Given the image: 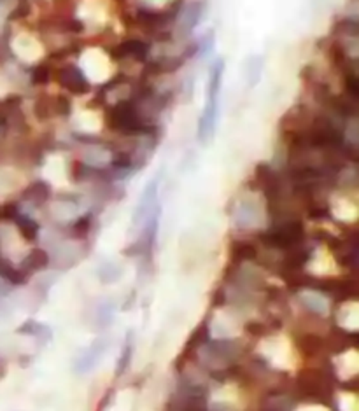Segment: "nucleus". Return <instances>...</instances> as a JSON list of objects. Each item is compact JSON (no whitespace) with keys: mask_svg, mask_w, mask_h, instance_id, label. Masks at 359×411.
Returning a JSON list of instances; mask_svg holds the SVG:
<instances>
[{"mask_svg":"<svg viewBox=\"0 0 359 411\" xmlns=\"http://www.w3.org/2000/svg\"><path fill=\"white\" fill-rule=\"evenodd\" d=\"M258 256V250L249 242H233L232 243V259L235 261H252Z\"/></svg>","mask_w":359,"mask_h":411,"instance_id":"nucleus-19","label":"nucleus"},{"mask_svg":"<svg viewBox=\"0 0 359 411\" xmlns=\"http://www.w3.org/2000/svg\"><path fill=\"white\" fill-rule=\"evenodd\" d=\"M109 54H111L114 62L133 60V62L146 63L147 58H149V44L137 37L124 38V41L118 43L116 46H112Z\"/></svg>","mask_w":359,"mask_h":411,"instance_id":"nucleus-5","label":"nucleus"},{"mask_svg":"<svg viewBox=\"0 0 359 411\" xmlns=\"http://www.w3.org/2000/svg\"><path fill=\"white\" fill-rule=\"evenodd\" d=\"M56 82L60 85V88H63L65 91H69L70 95L81 96L88 95L91 91V85H89L88 77L83 72V69L76 63H65L56 70L54 76Z\"/></svg>","mask_w":359,"mask_h":411,"instance_id":"nucleus-4","label":"nucleus"},{"mask_svg":"<svg viewBox=\"0 0 359 411\" xmlns=\"http://www.w3.org/2000/svg\"><path fill=\"white\" fill-rule=\"evenodd\" d=\"M18 215V205L16 203H6L4 207H0V219L2 221H14Z\"/></svg>","mask_w":359,"mask_h":411,"instance_id":"nucleus-30","label":"nucleus"},{"mask_svg":"<svg viewBox=\"0 0 359 411\" xmlns=\"http://www.w3.org/2000/svg\"><path fill=\"white\" fill-rule=\"evenodd\" d=\"M182 411H209L207 408V394L204 392V388L197 387L195 392L186 397L182 403Z\"/></svg>","mask_w":359,"mask_h":411,"instance_id":"nucleus-15","label":"nucleus"},{"mask_svg":"<svg viewBox=\"0 0 359 411\" xmlns=\"http://www.w3.org/2000/svg\"><path fill=\"white\" fill-rule=\"evenodd\" d=\"M21 197H23L25 201H30L34 205H43L51 198V186L46 181H34L23 189Z\"/></svg>","mask_w":359,"mask_h":411,"instance_id":"nucleus-10","label":"nucleus"},{"mask_svg":"<svg viewBox=\"0 0 359 411\" xmlns=\"http://www.w3.org/2000/svg\"><path fill=\"white\" fill-rule=\"evenodd\" d=\"M310 259V250H293V252H287V256L284 258V266H286L290 271H296V269L303 268V266L309 263Z\"/></svg>","mask_w":359,"mask_h":411,"instance_id":"nucleus-21","label":"nucleus"},{"mask_svg":"<svg viewBox=\"0 0 359 411\" xmlns=\"http://www.w3.org/2000/svg\"><path fill=\"white\" fill-rule=\"evenodd\" d=\"M107 346H109L107 338L95 340V342L88 346V350H85V352L76 359V362H74V371L81 375L91 371V369L100 362V359L104 357Z\"/></svg>","mask_w":359,"mask_h":411,"instance_id":"nucleus-7","label":"nucleus"},{"mask_svg":"<svg viewBox=\"0 0 359 411\" xmlns=\"http://www.w3.org/2000/svg\"><path fill=\"white\" fill-rule=\"evenodd\" d=\"M263 69H265V58L259 54H252L243 62V79L251 88H254L261 81Z\"/></svg>","mask_w":359,"mask_h":411,"instance_id":"nucleus-11","label":"nucleus"},{"mask_svg":"<svg viewBox=\"0 0 359 411\" xmlns=\"http://www.w3.org/2000/svg\"><path fill=\"white\" fill-rule=\"evenodd\" d=\"M342 85H344V91L349 98L358 102L359 100V77L356 70L342 74Z\"/></svg>","mask_w":359,"mask_h":411,"instance_id":"nucleus-24","label":"nucleus"},{"mask_svg":"<svg viewBox=\"0 0 359 411\" xmlns=\"http://www.w3.org/2000/svg\"><path fill=\"white\" fill-rule=\"evenodd\" d=\"M205 12L204 0H191V2H184L179 12L177 19L179 21V35L182 38L190 37L191 32L197 28V25L202 21V16Z\"/></svg>","mask_w":359,"mask_h":411,"instance_id":"nucleus-6","label":"nucleus"},{"mask_svg":"<svg viewBox=\"0 0 359 411\" xmlns=\"http://www.w3.org/2000/svg\"><path fill=\"white\" fill-rule=\"evenodd\" d=\"M18 333H25V335H32V336H39L41 333H46V335H51L50 327L44 326V324H39V322H34V320H28L25 326H21L20 329H18Z\"/></svg>","mask_w":359,"mask_h":411,"instance_id":"nucleus-28","label":"nucleus"},{"mask_svg":"<svg viewBox=\"0 0 359 411\" xmlns=\"http://www.w3.org/2000/svg\"><path fill=\"white\" fill-rule=\"evenodd\" d=\"M298 385L307 396L316 397L319 401H325L329 396V387L326 384L325 375L319 371H305L298 378Z\"/></svg>","mask_w":359,"mask_h":411,"instance_id":"nucleus-9","label":"nucleus"},{"mask_svg":"<svg viewBox=\"0 0 359 411\" xmlns=\"http://www.w3.org/2000/svg\"><path fill=\"white\" fill-rule=\"evenodd\" d=\"M47 265H50V254L44 249L30 250V254L21 263V266H25L28 271H43L47 268Z\"/></svg>","mask_w":359,"mask_h":411,"instance_id":"nucleus-12","label":"nucleus"},{"mask_svg":"<svg viewBox=\"0 0 359 411\" xmlns=\"http://www.w3.org/2000/svg\"><path fill=\"white\" fill-rule=\"evenodd\" d=\"M53 109L54 114L62 115V118H69L70 112H72V100L65 95H56L53 100Z\"/></svg>","mask_w":359,"mask_h":411,"instance_id":"nucleus-25","label":"nucleus"},{"mask_svg":"<svg viewBox=\"0 0 359 411\" xmlns=\"http://www.w3.org/2000/svg\"><path fill=\"white\" fill-rule=\"evenodd\" d=\"M14 223L16 226H18V230H20L21 236H23L27 242H34V240H37V236H39V223L37 221H34L32 217H28V215H16L14 217Z\"/></svg>","mask_w":359,"mask_h":411,"instance_id":"nucleus-13","label":"nucleus"},{"mask_svg":"<svg viewBox=\"0 0 359 411\" xmlns=\"http://www.w3.org/2000/svg\"><path fill=\"white\" fill-rule=\"evenodd\" d=\"M32 12V5H30V0H18V4H16V8L12 9V12L9 14V19L11 21H18V19H23L27 18L28 14Z\"/></svg>","mask_w":359,"mask_h":411,"instance_id":"nucleus-27","label":"nucleus"},{"mask_svg":"<svg viewBox=\"0 0 359 411\" xmlns=\"http://www.w3.org/2000/svg\"><path fill=\"white\" fill-rule=\"evenodd\" d=\"M223 58H217L210 65L209 70V85H207V104L204 105L200 120H198V140L202 144H209L214 139L217 124V112H219V93L224 77Z\"/></svg>","mask_w":359,"mask_h":411,"instance_id":"nucleus-1","label":"nucleus"},{"mask_svg":"<svg viewBox=\"0 0 359 411\" xmlns=\"http://www.w3.org/2000/svg\"><path fill=\"white\" fill-rule=\"evenodd\" d=\"M214 32L209 30L207 34H204L200 37V41L197 43V47H198V53L200 56H207V54H210V51L214 49Z\"/></svg>","mask_w":359,"mask_h":411,"instance_id":"nucleus-26","label":"nucleus"},{"mask_svg":"<svg viewBox=\"0 0 359 411\" xmlns=\"http://www.w3.org/2000/svg\"><path fill=\"white\" fill-rule=\"evenodd\" d=\"M91 221H89V215H85V217H81V219H78L76 223H74V233L78 234V236H85L86 233L89 231V227H91Z\"/></svg>","mask_w":359,"mask_h":411,"instance_id":"nucleus-29","label":"nucleus"},{"mask_svg":"<svg viewBox=\"0 0 359 411\" xmlns=\"http://www.w3.org/2000/svg\"><path fill=\"white\" fill-rule=\"evenodd\" d=\"M53 100L54 96L51 95H46V93H41L37 98H35L34 102V114L35 118L39 121H47L51 118V115L54 114V109H53Z\"/></svg>","mask_w":359,"mask_h":411,"instance_id":"nucleus-14","label":"nucleus"},{"mask_svg":"<svg viewBox=\"0 0 359 411\" xmlns=\"http://www.w3.org/2000/svg\"><path fill=\"white\" fill-rule=\"evenodd\" d=\"M235 342H226V340H221V342H214L210 345L209 354L214 355L216 359L223 361V359H230L235 355Z\"/></svg>","mask_w":359,"mask_h":411,"instance_id":"nucleus-23","label":"nucleus"},{"mask_svg":"<svg viewBox=\"0 0 359 411\" xmlns=\"http://www.w3.org/2000/svg\"><path fill=\"white\" fill-rule=\"evenodd\" d=\"M105 124L111 131L128 135V137H131V135H149L153 131V128L144 121L139 111V104L131 98L111 105L105 111Z\"/></svg>","mask_w":359,"mask_h":411,"instance_id":"nucleus-2","label":"nucleus"},{"mask_svg":"<svg viewBox=\"0 0 359 411\" xmlns=\"http://www.w3.org/2000/svg\"><path fill=\"white\" fill-rule=\"evenodd\" d=\"M305 238V227L300 221H287V223L281 224L277 227H272L270 231L263 234V243H267L268 247H275V249H294L300 245Z\"/></svg>","mask_w":359,"mask_h":411,"instance_id":"nucleus-3","label":"nucleus"},{"mask_svg":"<svg viewBox=\"0 0 359 411\" xmlns=\"http://www.w3.org/2000/svg\"><path fill=\"white\" fill-rule=\"evenodd\" d=\"M246 331H248V333H251L252 336H259L263 333V326L259 322L246 324Z\"/></svg>","mask_w":359,"mask_h":411,"instance_id":"nucleus-31","label":"nucleus"},{"mask_svg":"<svg viewBox=\"0 0 359 411\" xmlns=\"http://www.w3.org/2000/svg\"><path fill=\"white\" fill-rule=\"evenodd\" d=\"M298 348L301 350V354L305 355H316L317 352H320V348H323V340H320V336L317 335H301L300 338H298L296 342Z\"/></svg>","mask_w":359,"mask_h":411,"instance_id":"nucleus-18","label":"nucleus"},{"mask_svg":"<svg viewBox=\"0 0 359 411\" xmlns=\"http://www.w3.org/2000/svg\"><path fill=\"white\" fill-rule=\"evenodd\" d=\"M209 335H210L209 322H202L200 326L193 331V335H191V338L188 340V343H186V352H195V350L200 348L202 345H205L207 340H209Z\"/></svg>","mask_w":359,"mask_h":411,"instance_id":"nucleus-17","label":"nucleus"},{"mask_svg":"<svg viewBox=\"0 0 359 411\" xmlns=\"http://www.w3.org/2000/svg\"><path fill=\"white\" fill-rule=\"evenodd\" d=\"M156 195H158V179H153L149 184H146L142 195L139 198L135 212L131 215V224L135 227H139L144 221L147 219V215L151 214V210L156 207Z\"/></svg>","mask_w":359,"mask_h":411,"instance_id":"nucleus-8","label":"nucleus"},{"mask_svg":"<svg viewBox=\"0 0 359 411\" xmlns=\"http://www.w3.org/2000/svg\"><path fill=\"white\" fill-rule=\"evenodd\" d=\"M131 355H133V338H131V331H130V333H128V336H127V342H124L123 350H121L120 359H118L116 377H121V375L127 373V369L130 368Z\"/></svg>","mask_w":359,"mask_h":411,"instance_id":"nucleus-20","label":"nucleus"},{"mask_svg":"<svg viewBox=\"0 0 359 411\" xmlns=\"http://www.w3.org/2000/svg\"><path fill=\"white\" fill-rule=\"evenodd\" d=\"M333 34L342 35V37H358L359 35V23L354 18H344L336 21L333 27Z\"/></svg>","mask_w":359,"mask_h":411,"instance_id":"nucleus-22","label":"nucleus"},{"mask_svg":"<svg viewBox=\"0 0 359 411\" xmlns=\"http://www.w3.org/2000/svg\"><path fill=\"white\" fill-rule=\"evenodd\" d=\"M114 2H118V4H124L127 0H114Z\"/></svg>","mask_w":359,"mask_h":411,"instance_id":"nucleus-32","label":"nucleus"},{"mask_svg":"<svg viewBox=\"0 0 359 411\" xmlns=\"http://www.w3.org/2000/svg\"><path fill=\"white\" fill-rule=\"evenodd\" d=\"M51 77H53V70L47 62H41L37 65L32 67L30 70V85L32 86H46L50 85Z\"/></svg>","mask_w":359,"mask_h":411,"instance_id":"nucleus-16","label":"nucleus"}]
</instances>
